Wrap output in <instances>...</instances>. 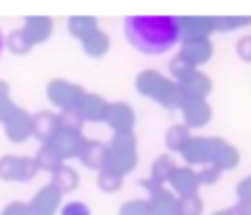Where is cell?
<instances>
[{
	"label": "cell",
	"mask_w": 251,
	"mask_h": 215,
	"mask_svg": "<svg viewBox=\"0 0 251 215\" xmlns=\"http://www.w3.org/2000/svg\"><path fill=\"white\" fill-rule=\"evenodd\" d=\"M82 51H84V55L93 57V60H101V57L108 55V51H110V35L100 29L95 35H91L88 40H84Z\"/></svg>",
	"instance_id": "cb8c5ba5"
},
{
	"label": "cell",
	"mask_w": 251,
	"mask_h": 215,
	"mask_svg": "<svg viewBox=\"0 0 251 215\" xmlns=\"http://www.w3.org/2000/svg\"><path fill=\"white\" fill-rule=\"evenodd\" d=\"M16 108L18 106L13 104V99H11V86H9L4 79H0V123H4V121L13 114Z\"/></svg>",
	"instance_id": "1f68e13d"
},
{
	"label": "cell",
	"mask_w": 251,
	"mask_h": 215,
	"mask_svg": "<svg viewBox=\"0 0 251 215\" xmlns=\"http://www.w3.org/2000/svg\"><path fill=\"white\" fill-rule=\"evenodd\" d=\"M51 182L62 191V194H71V191H75L79 187V173L66 163L64 167H60L55 173H53Z\"/></svg>",
	"instance_id": "484cf974"
},
{
	"label": "cell",
	"mask_w": 251,
	"mask_h": 215,
	"mask_svg": "<svg viewBox=\"0 0 251 215\" xmlns=\"http://www.w3.org/2000/svg\"><path fill=\"white\" fill-rule=\"evenodd\" d=\"M134 90L141 97L165 108V110H181L183 101H185L181 86L172 77L154 68H146L134 77Z\"/></svg>",
	"instance_id": "3957f363"
},
{
	"label": "cell",
	"mask_w": 251,
	"mask_h": 215,
	"mask_svg": "<svg viewBox=\"0 0 251 215\" xmlns=\"http://www.w3.org/2000/svg\"><path fill=\"white\" fill-rule=\"evenodd\" d=\"M168 189L174 191L178 198H181V195L199 194L201 182H199L196 169L190 167V165H176V169L172 172V176H170V180H168Z\"/></svg>",
	"instance_id": "5bb4252c"
},
{
	"label": "cell",
	"mask_w": 251,
	"mask_h": 215,
	"mask_svg": "<svg viewBox=\"0 0 251 215\" xmlns=\"http://www.w3.org/2000/svg\"><path fill=\"white\" fill-rule=\"evenodd\" d=\"M185 165L190 167H212L221 172H231L240 165V151L229 141L218 136H192L187 147L181 151Z\"/></svg>",
	"instance_id": "7a4b0ae2"
},
{
	"label": "cell",
	"mask_w": 251,
	"mask_h": 215,
	"mask_svg": "<svg viewBox=\"0 0 251 215\" xmlns=\"http://www.w3.org/2000/svg\"><path fill=\"white\" fill-rule=\"evenodd\" d=\"M0 215H31L29 211V202H22V200H16V202H9L7 207L2 209Z\"/></svg>",
	"instance_id": "74e56055"
},
{
	"label": "cell",
	"mask_w": 251,
	"mask_h": 215,
	"mask_svg": "<svg viewBox=\"0 0 251 215\" xmlns=\"http://www.w3.org/2000/svg\"><path fill=\"white\" fill-rule=\"evenodd\" d=\"M178 55L187 62L190 66L201 70V66L207 64L214 55V44L209 38L201 40H181L178 42Z\"/></svg>",
	"instance_id": "52a82bcc"
},
{
	"label": "cell",
	"mask_w": 251,
	"mask_h": 215,
	"mask_svg": "<svg viewBox=\"0 0 251 215\" xmlns=\"http://www.w3.org/2000/svg\"><path fill=\"white\" fill-rule=\"evenodd\" d=\"M40 173L33 156H0V180L4 182H31Z\"/></svg>",
	"instance_id": "8992f818"
},
{
	"label": "cell",
	"mask_w": 251,
	"mask_h": 215,
	"mask_svg": "<svg viewBox=\"0 0 251 215\" xmlns=\"http://www.w3.org/2000/svg\"><path fill=\"white\" fill-rule=\"evenodd\" d=\"M236 53H238V57L243 62L251 64V35H243V38H238V42H236Z\"/></svg>",
	"instance_id": "8d00e7d4"
},
{
	"label": "cell",
	"mask_w": 251,
	"mask_h": 215,
	"mask_svg": "<svg viewBox=\"0 0 251 215\" xmlns=\"http://www.w3.org/2000/svg\"><path fill=\"white\" fill-rule=\"evenodd\" d=\"M47 92V99L53 108H57V112H64V110H75L79 104V99L84 97V88L75 82H69V79H62L55 77L47 84L44 88Z\"/></svg>",
	"instance_id": "5b68a950"
},
{
	"label": "cell",
	"mask_w": 251,
	"mask_h": 215,
	"mask_svg": "<svg viewBox=\"0 0 251 215\" xmlns=\"http://www.w3.org/2000/svg\"><path fill=\"white\" fill-rule=\"evenodd\" d=\"M190 141H192V129L187 128L185 123H174V125H170L168 132H165V147H168L170 151L181 154Z\"/></svg>",
	"instance_id": "603a6c76"
},
{
	"label": "cell",
	"mask_w": 251,
	"mask_h": 215,
	"mask_svg": "<svg viewBox=\"0 0 251 215\" xmlns=\"http://www.w3.org/2000/svg\"><path fill=\"white\" fill-rule=\"evenodd\" d=\"M117 215H150V207H148L146 198H132L126 200V202L119 207Z\"/></svg>",
	"instance_id": "836d02e7"
},
{
	"label": "cell",
	"mask_w": 251,
	"mask_h": 215,
	"mask_svg": "<svg viewBox=\"0 0 251 215\" xmlns=\"http://www.w3.org/2000/svg\"><path fill=\"white\" fill-rule=\"evenodd\" d=\"M146 200L150 207V215H178V195L168 187L150 194Z\"/></svg>",
	"instance_id": "d6986e66"
},
{
	"label": "cell",
	"mask_w": 251,
	"mask_h": 215,
	"mask_svg": "<svg viewBox=\"0 0 251 215\" xmlns=\"http://www.w3.org/2000/svg\"><path fill=\"white\" fill-rule=\"evenodd\" d=\"M60 116V132H73V134H82L84 123L86 121L79 116L77 110H64V112H57Z\"/></svg>",
	"instance_id": "f546056e"
},
{
	"label": "cell",
	"mask_w": 251,
	"mask_h": 215,
	"mask_svg": "<svg viewBox=\"0 0 251 215\" xmlns=\"http://www.w3.org/2000/svg\"><path fill=\"white\" fill-rule=\"evenodd\" d=\"M60 132V116L53 110H40L31 114V136L40 141V145L51 143Z\"/></svg>",
	"instance_id": "30bf717a"
},
{
	"label": "cell",
	"mask_w": 251,
	"mask_h": 215,
	"mask_svg": "<svg viewBox=\"0 0 251 215\" xmlns=\"http://www.w3.org/2000/svg\"><path fill=\"white\" fill-rule=\"evenodd\" d=\"M203 211H205V202L199 194L178 198V215H203Z\"/></svg>",
	"instance_id": "4dcf8cb0"
},
{
	"label": "cell",
	"mask_w": 251,
	"mask_h": 215,
	"mask_svg": "<svg viewBox=\"0 0 251 215\" xmlns=\"http://www.w3.org/2000/svg\"><path fill=\"white\" fill-rule=\"evenodd\" d=\"M234 209L238 215H251V200H238L234 204Z\"/></svg>",
	"instance_id": "60d3db41"
},
{
	"label": "cell",
	"mask_w": 251,
	"mask_h": 215,
	"mask_svg": "<svg viewBox=\"0 0 251 215\" xmlns=\"http://www.w3.org/2000/svg\"><path fill=\"white\" fill-rule=\"evenodd\" d=\"M2 128H4V136H7L9 143L22 145V143H26L31 138V114L25 108L18 106L13 110V114L2 123Z\"/></svg>",
	"instance_id": "7c38bea8"
},
{
	"label": "cell",
	"mask_w": 251,
	"mask_h": 215,
	"mask_svg": "<svg viewBox=\"0 0 251 215\" xmlns=\"http://www.w3.org/2000/svg\"><path fill=\"white\" fill-rule=\"evenodd\" d=\"M66 31L77 42H84V40H88L91 35H95L100 31V20L95 16H71L66 20Z\"/></svg>",
	"instance_id": "44dd1931"
},
{
	"label": "cell",
	"mask_w": 251,
	"mask_h": 215,
	"mask_svg": "<svg viewBox=\"0 0 251 215\" xmlns=\"http://www.w3.org/2000/svg\"><path fill=\"white\" fill-rule=\"evenodd\" d=\"M214 33H234L251 26V16H212Z\"/></svg>",
	"instance_id": "d4e9b609"
},
{
	"label": "cell",
	"mask_w": 251,
	"mask_h": 215,
	"mask_svg": "<svg viewBox=\"0 0 251 215\" xmlns=\"http://www.w3.org/2000/svg\"><path fill=\"white\" fill-rule=\"evenodd\" d=\"M75 110L79 112L84 121L88 123H106L110 110V101H106L100 92H84V97L79 99V104Z\"/></svg>",
	"instance_id": "8fae6325"
},
{
	"label": "cell",
	"mask_w": 251,
	"mask_h": 215,
	"mask_svg": "<svg viewBox=\"0 0 251 215\" xmlns=\"http://www.w3.org/2000/svg\"><path fill=\"white\" fill-rule=\"evenodd\" d=\"M53 20L49 16H26L22 20V33L26 35L33 46H40V44L49 42L53 35Z\"/></svg>",
	"instance_id": "9a60e30c"
},
{
	"label": "cell",
	"mask_w": 251,
	"mask_h": 215,
	"mask_svg": "<svg viewBox=\"0 0 251 215\" xmlns=\"http://www.w3.org/2000/svg\"><path fill=\"white\" fill-rule=\"evenodd\" d=\"M181 40H201L214 33L212 16H178Z\"/></svg>",
	"instance_id": "2e32d148"
},
{
	"label": "cell",
	"mask_w": 251,
	"mask_h": 215,
	"mask_svg": "<svg viewBox=\"0 0 251 215\" xmlns=\"http://www.w3.org/2000/svg\"><path fill=\"white\" fill-rule=\"evenodd\" d=\"M141 187L148 191V195H150V194H154V191L163 189L165 185H161V182H156L154 178H143V180H141Z\"/></svg>",
	"instance_id": "ab89813d"
},
{
	"label": "cell",
	"mask_w": 251,
	"mask_h": 215,
	"mask_svg": "<svg viewBox=\"0 0 251 215\" xmlns=\"http://www.w3.org/2000/svg\"><path fill=\"white\" fill-rule=\"evenodd\" d=\"M174 169H176V163H174L172 156L161 154V156H156V158L152 160L150 178H154V180L161 182V185H168V180H170V176H172Z\"/></svg>",
	"instance_id": "4316f807"
},
{
	"label": "cell",
	"mask_w": 251,
	"mask_h": 215,
	"mask_svg": "<svg viewBox=\"0 0 251 215\" xmlns=\"http://www.w3.org/2000/svg\"><path fill=\"white\" fill-rule=\"evenodd\" d=\"M4 48H7V35H4L2 29H0V55H2Z\"/></svg>",
	"instance_id": "7bdbcfd3"
},
{
	"label": "cell",
	"mask_w": 251,
	"mask_h": 215,
	"mask_svg": "<svg viewBox=\"0 0 251 215\" xmlns=\"http://www.w3.org/2000/svg\"><path fill=\"white\" fill-rule=\"evenodd\" d=\"M196 173H199V182H201V187H212V185H216V182L221 180V176H223L221 169L212 167V165H205V167L196 169Z\"/></svg>",
	"instance_id": "e575fe53"
},
{
	"label": "cell",
	"mask_w": 251,
	"mask_h": 215,
	"mask_svg": "<svg viewBox=\"0 0 251 215\" xmlns=\"http://www.w3.org/2000/svg\"><path fill=\"white\" fill-rule=\"evenodd\" d=\"M137 134L126 132V134H113L108 143V156H106V167L113 172L128 176L137 169L139 163V151H137Z\"/></svg>",
	"instance_id": "277c9868"
},
{
	"label": "cell",
	"mask_w": 251,
	"mask_h": 215,
	"mask_svg": "<svg viewBox=\"0 0 251 215\" xmlns=\"http://www.w3.org/2000/svg\"><path fill=\"white\" fill-rule=\"evenodd\" d=\"M124 35L134 51L143 55H163L181 42L178 16H128Z\"/></svg>",
	"instance_id": "6da1fadb"
},
{
	"label": "cell",
	"mask_w": 251,
	"mask_h": 215,
	"mask_svg": "<svg viewBox=\"0 0 251 215\" xmlns=\"http://www.w3.org/2000/svg\"><path fill=\"white\" fill-rule=\"evenodd\" d=\"M106 125L113 129L115 134H126V132H134L137 125V112L130 104L126 101H113L108 110V119Z\"/></svg>",
	"instance_id": "4fadbf2b"
},
{
	"label": "cell",
	"mask_w": 251,
	"mask_h": 215,
	"mask_svg": "<svg viewBox=\"0 0 251 215\" xmlns=\"http://www.w3.org/2000/svg\"><path fill=\"white\" fill-rule=\"evenodd\" d=\"M236 198L238 200H251V173L245 176L243 180L236 185Z\"/></svg>",
	"instance_id": "f35d334b"
},
{
	"label": "cell",
	"mask_w": 251,
	"mask_h": 215,
	"mask_svg": "<svg viewBox=\"0 0 251 215\" xmlns=\"http://www.w3.org/2000/svg\"><path fill=\"white\" fill-rule=\"evenodd\" d=\"M62 198H64V194H62L53 182L51 185H44L42 189L31 198L29 211H31V215H55V213H60V209H62Z\"/></svg>",
	"instance_id": "9c48e42d"
},
{
	"label": "cell",
	"mask_w": 251,
	"mask_h": 215,
	"mask_svg": "<svg viewBox=\"0 0 251 215\" xmlns=\"http://www.w3.org/2000/svg\"><path fill=\"white\" fill-rule=\"evenodd\" d=\"M60 215H93V211L86 202H82V200H71V202L62 204Z\"/></svg>",
	"instance_id": "d590c367"
},
{
	"label": "cell",
	"mask_w": 251,
	"mask_h": 215,
	"mask_svg": "<svg viewBox=\"0 0 251 215\" xmlns=\"http://www.w3.org/2000/svg\"><path fill=\"white\" fill-rule=\"evenodd\" d=\"M124 178L126 176H122V173L104 167L101 172H97V187H100L104 194H117V191L124 187Z\"/></svg>",
	"instance_id": "83f0119b"
},
{
	"label": "cell",
	"mask_w": 251,
	"mask_h": 215,
	"mask_svg": "<svg viewBox=\"0 0 251 215\" xmlns=\"http://www.w3.org/2000/svg\"><path fill=\"white\" fill-rule=\"evenodd\" d=\"M106 156H108V145H104L101 141H93V138H86L82 145V151H79L77 160L91 172H101L106 167Z\"/></svg>",
	"instance_id": "ac0fdd59"
},
{
	"label": "cell",
	"mask_w": 251,
	"mask_h": 215,
	"mask_svg": "<svg viewBox=\"0 0 251 215\" xmlns=\"http://www.w3.org/2000/svg\"><path fill=\"white\" fill-rule=\"evenodd\" d=\"M168 70H170V77H172L174 82H181V79H185L187 75H190L192 70H196V68L187 64L181 55H174L172 60H170V64H168Z\"/></svg>",
	"instance_id": "d6a6232c"
},
{
	"label": "cell",
	"mask_w": 251,
	"mask_h": 215,
	"mask_svg": "<svg viewBox=\"0 0 251 215\" xmlns=\"http://www.w3.org/2000/svg\"><path fill=\"white\" fill-rule=\"evenodd\" d=\"M7 48L13 53V55L25 57V55H29L35 46L29 42V40H26V35L22 33V29H13L11 33L7 35Z\"/></svg>",
	"instance_id": "f1b7e54d"
},
{
	"label": "cell",
	"mask_w": 251,
	"mask_h": 215,
	"mask_svg": "<svg viewBox=\"0 0 251 215\" xmlns=\"http://www.w3.org/2000/svg\"><path fill=\"white\" fill-rule=\"evenodd\" d=\"M84 134H73V132H57L55 138L51 141V145L55 147L57 151L62 154V158L69 163L71 158H77L79 151H82V145H84Z\"/></svg>",
	"instance_id": "ffe728a7"
},
{
	"label": "cell",
	"mask_w": 251,
	"mask_h": 215,
	"mask_svg": "<svg viewBox=\"0 0 251 215\" xmlns=\"http://www.w3.org/2000/svg\"><path fill=\"white\" fill-rule=\"evenodd\" d=\"M212 215H238V213H236V209L231 207V209H221V211H214Z\"/></svg>",
	"instance_id": "b9f144b4"
},
{
	"label": "cell",
	"mask_w": 251,
	"mask_h": 215,
	"mask_svg": "<svg viewBox=\"0 0 251 215\" xmlns=\"http://www.w3.org/2000/svg\"><path fill=\"white\" fill-rule=\"evenodd\" d=\"M33 158H35V163H38L40 172H49L51 176L60 167H64V165H66V160L62 158V154L51 145V143H44V145H40Z\"/></svg>",
	"instance_id": "7402d4cb"
},
{
	"label": "cell",
	"mask_w": 251,
	"mask_h": 215,
	"mask_svg": "<svg viewBox=\"0 0 251 215\" xmlns=\"http://www.w3.org/2000/svg\"><path fill=\"white\" fill-rule=\"evenodd\" d=\"M176 84L181 86L183 95L192 97V99H207V97L212 95V90H214L212 77L205 75L203 70H199V68L192 70L185 79H181V82H176Z\"/></svg>",
	"instance_id": "e0dca14e"
},
{
	"label": "cell",
	"mask_w": 251,
	"mask_h": 215,
	"mask_svg": "<svg viewBox=\"0 0 251 215\" xmlns=\"http://www.w3.org/2000/svg\"><path fill=\"white\" fill-rule=\"evenodd\" d=\"M181 114H183V123L190 129H201L205 125H209L214 116V110L209 106L207 99H192V97H185L181 106Z\"/></svg>",
	"instance_id": "ba28073f"
}]
</instances>
